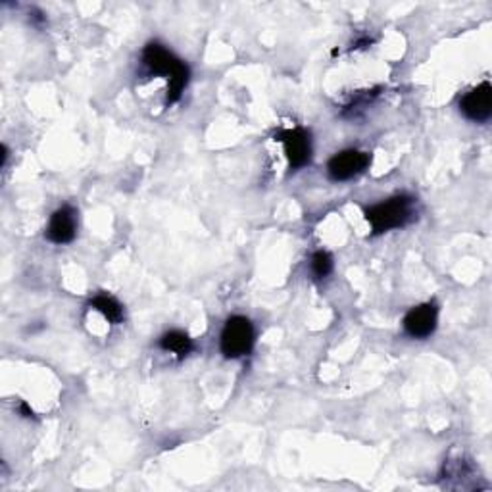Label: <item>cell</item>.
<instances>
[{"label":"cell","mask_w":492,"mask_h":492,"mask_svg":"<svg viewBox=\"0 0 492 492\" xmlns=\"http://www.w3.org/2000/svg\"><path fill=\"white\" fill-rule=\"evenodd\" d=\"M143 62L156 76H164L168 79V102H177L183 89L189 83L191 73L187 64L160 43H149L144 46Z\"/></svg>","instance_id":"1"},{"label":"cell","mask_w":492,"mask_h":492,"mask_svg":"<svg viewBox=\"0 0 492 492\" xmlns=\"http://www.w3.org/2000/svg\"><path fill=\"white\" fill-rule=\"evenodd\" d=\"M412 217H414V199L406 194L392 196V199L379 202L369 208V210H365V219L369 221V226H372L375 235L404 227L406 224H410Z\"/></svg>","instance_id":"2"},{"label":"cell","mask_w":492,"mask_h":492,"mask_svg":"<svg viewBox=\"0 0 492 492\" xmlns=\"http://www.w3.org/2000/svg\"><path fill=\"white\" fill-rule=\"evenodd\" d=\"M256 342V331L249 317L244 316H233L227 319V324L221 331L219 347L226 358L237 360L242 356H249L254 348Z\"/></svg>","instance_id":"3"},{"label":"cell","mask_w":492,"mask_h":492,"mask_svg":"<svg viewBox=\"0 0 492 492\" xmlns=\"http://www.w3.org/2000/svg\"><path fill=\"white\" fill-rule=\"evenodd\" d=\"M277 141L285 146V154L289 160V166L292 169L304 168L312 158V143H310V133L302 127L294 129H283L277 135Z\"/></svg>","instance_id":"4"},{"label":"cell","mask_w":492,"mask_h":492,"mask_svg":"<svg viewBox=\"0 0 492 492\" xmlns=\"http://www.w3.org/2000/svg\"><path fill=\"white\" fill-rule=\"evenodd\" d=\"M372 162V156L362 151H342L329 160L327 174L333 181H348L362 171Z\"/></svg>","instance_id":"5"},{"label":"cell","mask_w":492,"mask_h":492,"mask_svg":"<svg viewBox=\"0 0 492 492\" xmlns=\"http://www.w3.org/2000/svg\"><path fill=\"white\" fill-rule=\"evenodd\" d=\"M439 319V308L433 302L420 304L412 308V310L404 317V331L412 339H427L435 333Z\"/></svg>","instance_id":"6"},{"label":"cell","mask_w":492,"mask_h":492,"mask_svg":"<svg viewBox=\"0 0 492 492\" xmlns=\"http://www.w3.org/2000/svg\"><path fill=\"white\" fill-rule=\"evenodd\" d=\"M462 114L477 123H485L492 114V87L488 81L477 85L473 91L467 93L460 101Z\"/></svg>","instance_id":"7"},{"label":"cell","mask_w":492,"mask_h":492,"mask_svg":"<svg viewBox=\"0 0 492 492\" xmlns=\"http://www.w3.org/2000/svg\"><path fill=\"white\" fill-rule=\"evenodd\" d=\"M78 233V217L76 210L70 206H62L48 221L46 239L54 244H68L76 239Z\"/></svg>","instance_id":"8"},{"label":"cell","mask_w":492,"mask_h":492,"mask_svg":"<svg viewBox=\"0 0 492 492\" xmlns=\"http://www.w3.org/2000/svg\"><path fill=\"white\" fill-rule=\"evenodd\" d=\"M160 348L166 350V352H171V354H177L179 358H184V356H189L194 348V344L191 340V337L187 333H183V331H168V333L162 335V339H160Z\"/></svg>","instance_id":"9"},{"label":"cell","mask_w":492,"mask_h":492,"mask_svg":"<svg viewBox=\"0 0 492 492\" xmlns=\"http://www.w3.org/2000/svg\"><path fill=\"white\" fill-rule=\"evenodd\" d=\"M91 306L96 312H101L108 319V322L114 325L121 324L123 317H126L121 304L114 297H110V294H96V297L91 300Z\"/></svg>","instance_id":"10"},{"label":"cell","mask_w":492,"mask_h":492,"mask_svg":"<svg viewBox=\"0 0 492 492\" xmlns=\"http://www.w3.org/2000/svg\"><path fill=\"white\" fill-rule=\"evenodd\" d=\"M312 272L317 279H325L331 272H333V256L325 250H317L312 256Z\"/></svg>","instance_id":"11"},{"label":"cell","mask_w":492,"mask_h":492,"mask_svg":"<svg viewBox=\"0 0 492 492\" xmlns=\"http://www.w3.org/2000/svg\"><path fill=\"white\" fill-rule=\"evenodd\" d=\"M23 414H26V417H31L33 415V412L28 408V404H21V408H20Z\"/></svg>","instance_id":"12"}]
</instances>
